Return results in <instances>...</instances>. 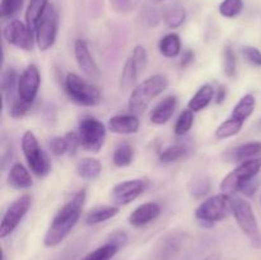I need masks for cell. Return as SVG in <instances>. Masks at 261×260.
<instances>
[{
  "mask_svg": "<svg viewBox=\"0 0 261 260\" xmlns=\"http://www.w3.org/2000/svg\"><path fill=\"white\" fill-rule=\"evenodd\" d=\"M242 54H244L245 59L249 63H251L255 66H261V53L254 46H244L242 47Z\"/></svg>",
  "mask_w": 261,
  "mask_h": 260,
  "instance_id": "42",
  "label": "cell"
},
{
  "mask_svg": "<svg viewBox=\"0 0 261 260\" xmlns=\"http://www.w3.org/2000/svg\"><path fill=\"white\" fill-rule=\"evenodd\" d=\"M23 5V0H2L0 15L2 18H10L17 14Z\"/></svg>",
  "mask_w": 261,
  "mask_h": 260,
  "instance_id": "37",
  "label": "cell"
},
{
  "mask_svg": "<svg viewBox=\"0 0 261 260\" xmlns=\"http://www.w3.org/2000/svg\"><path fill=\"white\" fill-rule=\"evenodd\" d=\"M231 213L233 214L237 224L244 233H246L250 239H255L260 235L259 226H257L256 217H255L254 209L251 204L242 198L232 196L231 201Z\"/></svg>",
  "mask_w": 261,
  "mask_h": 260,
  "instance_id": "9",
  "label": "cell"
},
{
  "mask_svg": "<svg viewBox=\"0 0 261 260\" xmlns=\"http://www.w3.org/2000/svg\"><path fill=\"white\" fill-rule=\"evenodd\" d=\"M119 206L117 205H98L92 208L91 211L87 213L86 216V223L89 226L93 224L102 223L109 219L114 218L117 213H119Z\"/></svg>",
  "mask_w": 261,
  "mask_h": 260,
  "instance_id": "20",
  "label": "cell"
},
{
  "mask_svg": "<svg viewBox=\"0 0 261 260\" xmlns=\"http://www.w3.org/2000/svg\"><path fill=\"white\" fill-rule=\"evenodd\" d=\"M3 260H4V255H3Z\"/></svg>",
  "mask_w": 261,
  "mask_h": 260,
  "instance_id": "48",
  "label": "cell"
},
{
  "mask_svg": "<svg viewBox=\"0 0 261 260\" xmlns=\"http://www.w3.org/2000/svg\"><path fill=\"white\" fill-rule=\"evenodd\" d=\"M132 58H133V60H134V63H135V65H137L139 73H143L145 69V66H147V63H148V53H147V50H145L144 46H142V45L135 46L134 50H133Z\"/></svg>",
  "mask_w": 261,
  "mask_h": 260,
  "instance_id": "40",
  "label": "cell"
},
{
  "mask_svg": "<svg viewBox=\"0 0 261 260\" xmlns=\"http://www.w3.org/2000/svg\"><path fill=\"white\" fill-rule=\"evenodd\" d=\"M31 208V196L28 194L24 195H20L19 198L15 199L12 204L9 205V208L7 209V212L4 213L2 219V224H0V237L4 239L8 235L12 233L19 223L22 222V219L24 218V216L27 214V212Z\"/></svg>",
  "mask_w": 261,
  "mask_h": 260,
  "instance_id": "10",
  "label": "cell"
},
{
  "mask_svg": "<svg viewBox=\"0 0 261 260\" xmlns=\"http://www.w3.org/2000/svg\"><path fill=\"white\" fill-rule=\"evenodd\" d=\"M18 79H19V76L17 75V71L14 69L10 68L3 71L0 86H2L3 97H4L5 102L12 103L14 99L19 97L18 96Z\"/></svg>",
  "mask_w": 261,
  "mask_h": 260,
  "instance_id": "19",
  "label": "cell"
},
{
  "mask_svg": "<svg viewBox=\"0 0 261 260\" xmlns=\"http://www.w3.org/2000/svg\"><path fill=\"white\" fill-rule=\"evenodd\" d=\"M214 97V88L211 84H204L198 89L195 94L191 97V99L188 103V109H190L193 112H199L205 109L212 102Z\"/></svg>",
  "mask_w": 261,
  "mask_h": 260,
  "instance_id": "21",
  "label": "cell"
},
{
  "mask_svg": "<svg viewBox=\"0 0 261 260\" xmlns=\"http://www.w3.org/2000/svg\"><path fill=\"white\" fill-rule=\"evenodd\" d=\"M189 190L193 196L200 198L211 190V183L205 176H196L189 183Z\"/></svg>",
  "mask_w": 261,
  "mask_h": 260,
  "instance_id": "35",
  "label": "cell"
},
{
  "mask_svg": "<svg viewBox=\"0 0 261 260\" xmlns=\"http://www.w3.org/2000/svg\"><path fill=\"white\" fill-rule=\"evenodd\" d=\"M110 2H111V7L119 13L127 12L133 5V0H110Z\"/></svg>",
  "mask_w": 261,
  "mask_h": 260,
  "instance_id": "43",
  "label": "cell"
},
{
  "mask_svg": "<svg viewBox=\"0 0 261 260\" xmlns=\"http://www.w3.org/2000/svg\"><path fill=\"white\" fill-rule=\"evenodd\" d=\"M244 9V0H223L219 4V13L224 18H234Z\"/></svg>",
  "mask_w": 261,
  "mask_h": 260,
  "instance_id": "34",
  "label": "cell"
},
{
  "mask_svg": "<svg viewBox=\"0 0 261 260\" xmlns=\"http://www.w3.org/2000/svg\"><path fill=\"white\" fill-rule=\"evenodd\" d=\"M41 75L36 65H28L18 79V96L23 101L32 103L38 93Z\"/></svg>",
  "mask_w": 261,
  "mask_h": 260,
  "instance_id": "13",
  "label": "cell"
},
{
  "mask_svg": "<svg viewBox=\"0 0 261 260\" xmlns=\"http://www.w3.org/2000/svg\"><path fill=\"white\" fill-rule=\"evenodd\" d=\"M223 71L228 78L236 74V56L231 47H226L223 51Z\"/></svg>",
  "mask_w": 261,
  "mask_h": 260,
  "instance_id": "38",
  "label": "cell"
},
{
  "mask_svg": "<svg viewBox=\"0 0 261 260\" xmlns=\"http://www.w3.org/2000/svg\"><path fill=\"white\" fill-rule=\"evenodd\" d=\"M194 124V112L190 109L184 110L178 116L177 121L175 124V134L178 137H182L186 135L191 130Z\"/></svg>",
  "mask_w": 261,
  "mask_h": 260,
  "instance_id": "33",
  "label": "cell"
},
{
  "mask_svg": "<svg viewBox=\"0 0 261 260\" xmlns=\"http://www.w3.org/2000/svg\"><path fill=\"white\" fill-rule=\"evenodd\" d=\"M161 214V205L155 201H148L133 211L129 216V223L134 227H143L154 221Z\"/></svg>",
  "mask_w": 261,
  "mask_h": 260,
  "instance_id": "15",
  "label": "cell"
},
{
  "mask_svg": "<svg viewBox=\"0 0 261 260\" xmlns=\"http://www.w3.org/2000/svg\"><path fill=\"white\" fill-rule=\"evenodd\" d=\"M168 86V79L162 74H155L144 79L142 83L134 87L129 97L127 107L129 111L135 116H140L145 112L150 102L166 91Z\"/></svg>",
  "mask_w": 261,
  "mask_h": 260,
  "instance_id": "2",
  "label": "cell"
},
{
  "mask_svg": "<svg viewBox=\"0 0 261 260\" xmlns=\"http://www.w3.org/2000/svg\"><path fill=\"white\" fill-rule=\"evenodd\" d=\"M33 33L35 32L31 31L25 23L18 19L10 20L3 30L4 40L9 45L15 46V47L24 51H31L35 46L36 37L33 36Z\"/></svg>",
  "mask_w": 261,
  "mask_h": 260,
  "instance_id": "11",
  "label": "cell"
},
{
  "mask_svg": "<svg viewBox=\"0 0 261 260\" xmlns=\"http://www.w3.org/2000/svg\"><path fill=\"white\" fill-rule=\"evenodd\" d=\"M255 106H256V99H255V97L250 93L245 94V96L241 97V99L237 102L236 106L233 107L231 117L245 122L252 115Z\"/></svg>",
  "mask_w": 261,
  "mask_h": 260,
  "instance_id": "23",
  "label": "cell"
},
{
  "mask_svg": "<svg viewBox=\"0 0 261 260\" xmlns=\"http://www.w3.org/2000/svg\"><path fill=\"white\" fill-rule=\"evenodd\" d=\"M102 171V166L96 158H83L76 165V173L79 177L86 180H93L98 177Z\"/></svg>",
  "mask_w": 261,
  "mask_h": 260,
  "instance_id": "26",
  "label": "cell"
},
{
  "mask_svg": "<svg viewBox=\"0 0 261 260\" xmlns=\"http://www.w3.org/2000/svg\"><path fill=\"white\" fill-rule=\"evenodd\" d=\"M81 147L88 152L97 153L102 148L106 138V125L93 116H84L78 125Z\"/></svg>",
  "mask_w": 261,
  "mask_h": 260,
  "instance_id": "5",
  "label": "cell"
},
{
  "mask_svg": "<svg viewBox=\"0 0 261 260\" xmlns=\"http://www.w3.org/2000/svg\"><path fill=\"white\" fill-rule=\"evenodd\" d=\"M193 59H194V54L191 53V51H186L185 55L182 56V64H184V65H186V64L190 63Z\"/></svg>",
  "mask_w": 261,
  "mask_h": 260,
  "instance_id": "46",
  "label": "cell"
},
{
  "mask_svg": "<svg viewBox=\"0 0 261 260\" xmlns=\"http://www.w3.org/2000/svg\"><path fill=\"white\" fill-rule=\"evenodd\" d=\"M134 158V150L129 144H121L115 149L114 155H112V161H114L115 166L117 167H125L129 166L133 162Z\"/></svg>",
  "mask_w": 261,
  "mask_h": 260,
  "instance_id": "32",
  "label": "cell"
},
{
  "mask_svg": "<svg viewBox=\"0 0 261 260\" xmlns=\"http://www.w3.org/2000/svg\"><path fill=\"white\" fill-rule=\"evenodd\" d=\"M261 154V142H250L234 148L232 152V160L234 162H246V161L254 160Z\"/></svg>",
  "mask_w": 261,
  "mask_h": 260,
  "instance_id": "24",
  "label": "cell"
},
{
  "mask_svg": "<svg viewBox=\"0 0 261 260\" xmlns=\"http://www.w3.org/2000/svg\"><path fill=\"white\" fill-rule=\"evenodd\" d=\"M48 147H50L51 152L55 155H63L65 153H69V147L68 142H66L65 137H55L50 140L48 143Z\"/></svg>",
  "mask_w": 261,
  "mask_h": 260,
  "instance_id": "41",
  "label": "cell"
},
{
  "mask_svg": "<svg viewBox=\"0 0 261 260\" xmlns=\"http://www.w3.org/2000/svg\"><path fill=\"white\" fill-rule=\"evenodd\" d=\"M74 55H75L76 64H78L79 69L82 73L91 81H98L99 69L97 63L94 61L93 56L89 53V48L87 46V42L84 40H76L74 43Z\"/></svg>",
  "mask_w": 261,
  "mask_h": 260,
  "instance_id": "14",
  "label": "cell"
},
{
  "mask_svg": "<svg viewBox=\"0 0 261 260\" xmlns=\"http://www.w3.org/2000/svg\"><path fill=\"white\" fill-rule=\"evenodd\" d=\"M127 240V236L124 233V232H115L114 235L111 236V244L116 245V246H121V245H124L125 242H126Z\"/></svg>",
  "mask_w": 261,
  "mask_h": 260,
  "instance_id": "44",
  "label": "cell"
},
{
  "mask_svg": "<svg viewBox=\"0 0 261 260\" xmlns=\"http://www.w3.org/2000/svg\"><path fill=\"white\" fill-rule=\"evenodd\" d=\"M232 196L228 194H217L200 204L195 211V217L203 223H216L222 221L231 212Z\"/></svg>",
  "mask_w": 261,
  "mask_h": 260,
  "instance_id": "7",
  "label": "cell"
},
{
  "mask_svg": "<svg viewBox=\"0 0 261 260\" xmlns=\"http://www.w3.org/2000/svg\"><path fill=\"white\" fill-rule=\"evenodd\" d=\"M8 184L18 190H24V189H30L32 186L33 180L30 171L22 163H15L8 173Z\"/></svg>",
  "mask_w": 261,
  "mask_h": 260,
  "instance_id": "18",
  "label": "cell"
},
{
  "mask_svg": "<svg viewBox=\"0 0 261 260\" xmlns=\"http://www.w3.org/2000/svg\"><path fill=\"white\" fill-rule=\"evenodd\" d=\"M260 170L261 157L240 163L233 171H231V172L222 180L219 189H221L222 193L228 194V195H232V194L237 193V191H241V189L244 188L245 184L254 180L257 176V173L260 172Z\"/></svg>",
  "mask_w": 261,
  "mask_h": 260,
  "instance_id": "4",
  "label": "cell"
},
{
  "mask_svg": "<svg viewBox=\"0 0 261 260\" xmlns=\"http://www.w3.org/2000/svg\"><path fill=\"white\" fill-rule=\"evenodd\" d=\"M244 124L245 122L229 116L228 119L224 120V121L217 127L216 137L218 138V139H227V138L234 137V135H237L240 132H241Z\"/></svg>",
  "mask_w": 261,
  "mask_h": 260,
  "instance_id": "29",
  "label": "cell"
},
{
  "mask_svg": "<svg viewBox=\"0 0 261 260\" xmlns=\"http://www.w3.org/2000/svg\"><path fill=\"white\" fill-rule=\"evenodd\" d=\"M203 260H221V256H219V254H211L206 257H204Z\"/></svg>",
  "mask_w": 261,
  "mask_h": 260,
  "instance_id": "47",
  "label": "cell"
},
{
  "mask_svg": "<svg viewBox=\"0 0 261 260\" xmlns=\"http://www.w3.org/2000/svg\"><path fill=\"white\" fill-rule=\"evenodd\" d=\"M218 93L219 94L217 96V102H218V103H221V102L224 99V97H226V87L222 86L221 88L218 89Z\"/></svg>",
  "mask_w": 261,
  "mask_h": 260,
  "instance_id": "45",
  "label": "cell"
},
{
  "mask_svg": "<svg viewBox=\"0 0 261 260\" xmlns=\"http://www.w3.org/2000/svg\"><path fill=\"white\" fill-rule=\"evenodd\" d=\"M177 107V98L175 96H167L157 103L150 112V121L155 125H163L171 120Z\"/></svg>",
  "mask_w": 261,
  "mask_h": 260,
  "instance_id": "17",
  "label": "cell"
},
{
  "mask_svg": "<svg viewBox=\"0 0 261 260\" xmlns=\"http://www.w3.org/2000/svg\"><path fill=\"white\" fill-rule=\"evenodd\" d=\"M31 105L32 103L23 101L22 98L18 97L17 99H14V101L9 105V115L12 117H14V119H20V117H23L27 114Z\"/></svg>",
  "mask_w": 261,
  "mask_h": 260,
  "instance_id": "39",
  "label": "cell"
},
{
  "mask_svg": "<svg viewBox=\"0 0 261 260\" xmlns=\"http://www.w3.org/2000/svg\"><path fill=\"white\" fill-rule=\"evenodd\" d=\"M160 53L165 58L172 59L180 54L181 51V40L177 33H168L160 41Z\"/></svg>",
  "mask_w": 261,
  "mask_h": 260,
  "instance_id": "28",
  "label": "cell"
},
{
  "mask_svg": "<svg viewBox=\"0 0 261 260\" xmlns=\"http://www.w3.org/2000/svg\"><path fill=\"white\" fill-rule=\"evenodd\" d=\"M139 70H138L137 65H135L134 60L130 56L126 61H125V65L122 68L121 75H120V88L122 91H129L134 87V84L137 83V79L139 76Z\"/></svg>",
  "mask_w": 261,
  "mask_h": 260,
  "instance_id": "27",
  "label": "cell"
},
{
  "mask_svg": "<svg viewBox=\"0 0 261 260\" xmlns=\"http://www.w3.org/2000/svg\"><path fill=\"white\" fill-rule=\"evenodd\" d=\"M22 150L27 160L28 167L38 177L47 175L50 171V161L41 148L37 138L31 130L25 132L22 137Z\"/></svg>",
  "mask_w": 261,
  "mask_h": 260,
  "instance_id": "6",
  "label": "cell"
},
{
  "mask_svg": "<svg viewBox=\"0 0 261 260\" xmlns=\"http://www.w3.org/2000/svg\"><path fill=\"white\" fill-rule=\"evenodd\" d=\"M186 154V148L181 144L170 145L160 154V161L162 163H171L181 160Z\"/></svg>",
  "mask_w": 261,
  "mask_h": 260,
  "instance_id": "36",
  "label": "cell"
},
{
  "mask_svg": "<svg viewBox=\"0 0 261 260\" xmlns=\"http://www.w3.org/2000/svg\"><path fill=\"white\" fill-rule=\"evenodd\" d=\"M140 126V122L138 116L130 115H117L112 116L107 122V129L115 134L120 135H129L138 133Z\"/></svg>",
  "mask_w": 261,
  "mask_h": 260,
  "instance_id": "16",
  "label": "cell"
},
{
  "mask_svg": "<svg viewBox=\"0 0 261 260\" xmlns=\"http://www.w3.org/2000/svg\"><path fill=\"white\" fill-rule=\"evenodd\" d=\"M165 22L170 28H177L185 22L186 12L182 7L178 5H172L168 8L165 13Z\"/></svg>",
  "mask_w": 261,
  "mask_h": 260,
  "instance_id": "31",
  "label": "cell"
},
{
  "mask_svg": "<svg viewBox=\"0 0 261 260\" xmlns=\"http://www.w3.org/2000/svg\"><path fill=\"white\" fill-rule=\"evenodd\" d=\"M84 201H86V191L81 190L56 213L43 237L45 246H58L69 236L81 218Z\"/></svg>",
  "mask_w": 261,
  "mask_h": 260,
  "instance_id": "1",
  "label": "cell"
},
{
  "mask_svg": "<svg viewBox=\"0 0 261 260\" xmlns=\"http://www.w3.org/2000/svg\"><path fill=\"white\" fill-rule=\"evenodd\" d=\"M145 189V184L139 178H133V180H125L119 183L112 188L111 200L116 205H126L139 198Z\"/></svg>",
  "mask_w": 261,
  "mask_h": 260,
  "instance_id": "12",
  "label": "cell"
},
{
  "mask_svg": "<svg viewBox=\"0 0 261 260\" xmlns=\"http://www.w3.org/2000/svg\"><path fill=\"white\" fill-rule=\"evenodd\" d=\"M65 91L69 98L81 106H96L101 102V92L94 84L75 73H69L65 78Z\"/></svg>",
  "mask_w": 261,
  "mask_h": 260,
  "instance_id": "3",
  "label": "cell"
},
{
  "mask_svg": "<svg viewBox=\"0 0 261 260\" xmlns=\"http://www.w3.org/2000/svg\"><path fill=\"white\" fill-rule=\"evenodd\" d=\"M181 239L176 235L171 233L166 236L160 242L157 249V259L158 260H171L176 255V252L180 249Z\"/></svg>",
  "mask_w": 261,
  "mask_h": 260,
  "instance_id": "22",
  "label": "cell"
},
{
  "mask_svg": "<svg viewBox=\"0 0 261 260\" xmlns=\"http://www.w3.org/2000/svg\"><path fill=\"white\" fill-rule=\"evenodd\" d=\"M59 30V17L55 7L48 4L42 17L36 25V43L41 51H46L54 46Z\"/></svg>",
  "mask_w": 261,
  "mask_h": 260,
  "instance_id": "8",
  "label": "cell"
},
{
  "mask_svg": "<svg viewBox=\"0 0 261 260\" xmlns=\"http://www.w3.org/2000/svg\"><path fill=\"white\" fill-rule=\"evenodd\" d=\"M117 251H119V246L109 242V244L97 247L96 250L89 252L82 260H111L117 254Z\"/></svg>",
  "mask_w": 261,
  "mask_h": 260,
  "instance_id": "30",
  "label": "cell"
},
{
  "mask_svg": "<svg viewBox=\"0 0 261 260\" xmlns=\"http://www.w3.org/2000/svg\"><path fill=\"white\" fill-rule=\"evenodd\" d=\"M48 5V0H30L27 10H25V24L31 31L35 32L38 20L42 17L43 12Z\"/></svg>",
  "mask_w": 261,
  "mask_h": 260,
  "instance_id": "25",
  "label": "cell"
}]
</instances>
